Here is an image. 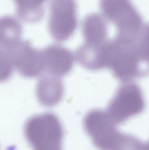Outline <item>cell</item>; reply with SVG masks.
<instances>
[{"instance_id":"6da1fadb","label":"cell","mask_w":149,"mask_h":150,"mask_svg":"<svg viewBox=\"0 0 149 150\" xmlns=\"http://www.w3.org/2000/svg\"><path fill=\"white\" fill-rule=\"evenodd\" d=\"M99 7L103 17L116 27L115 39L125 43L137 40L144 25L131 0H100Z\"/></svg>"},{"instance_id":"7a4b0ae2","label":"cell","mask_w":149,"mask_h":150,"mask_svg":"<svg viewBox=\"0 0 149 150\" xmlns=\"http://www.w3.org/2000/svg\"><path fill=\"white\" fill-rule=\"evenodd\" d=\"M1 68L6 74H12L15 69L24 77L39 76L45 72L42 50L22 40L12 45L1 47Z\"/></svg>"},{"instance_id":"3957f363","label":"cell","mask_w":149,"mask_h":150,"mask_svg":"<svg viewBox=\"0 0 149 150\" xmlns=\"http://www.w3.org/2000/svg\"><path fill=\"white\" fill-rule=\"evenodd\" d=\"M24 133L33 150H62V126L52 113L31 117L25 123Z\"/></svg>"},{"instance_id":"277c9868","label":"cell","mask_w":149,"mask_h":150,"mask_svg":"<svg viewBox=\"0 0 149 150\" xmlns=\"http://www.w3.org/2000/svg\"><path fill=\"white\" fill-rule=\"evenodd\" d=\"M83 125L94 145L99 150H119L127 134L117 128L106 111L94 109L85 115Z\"/></svg>"},{"instance_id":"5b68a950","label":"cell","mask_w":149,"mask_h":150,"mask_svg":"<svg viewBox=\"0 0 149 150\" xmlns=\"http://www.w3.org/2000/svg\"><path fill=\"white\" fill-rule=\"evenodd\" d=\"M145 108L143 93L133 82H123L108 104L106 112L117 125L141 113Z\"/></svg>"},{"instance_id":"8992f818","label":"cell","mask_w":149,"mask_h":150,"mask_svg":"<svg viewBox=\"0 0 149 150\" xmlns=\"http://www.w3.org/2000/svg\"><path fill=\"white\" fill-rule=\"evenodd\" d=\"M48 27L53 39L64 42L71 38L78 25L75 0H50Z\"/></svg>"},{"instance_id":"52a82bcc","label":"cell","mask_w":149,"mask_h":150,"mask_svg":"<svg viewBox=\"0 0 149 150\" xmlns=\"http://www.w3.org/2000/svg\"><path fill=\"white\" fill-rule=\"evenodd\" d=\"M45 72L57 77L68 74L74 62L73 54L62 46L52 45L42 50Z\"/></svg>"},{"instance_id":"ba28073f","label":"cell","mask_w":149,"mask_h":150,"mask_svg":"<svg viewBox=\"0 0 149 150\" xmlns=\"http://www.w3.org/2000/svg\"><path fill=\"white\" fill-rule=\"evenodd\" d=\"M64 87L57 77L50 74L43 76L38 82L36 95L42 105L52 107L57 105L63 98Z\"/></svg>"},{"instance_id":"9c48e42d","label":"cell","mask_w":149,"mask_h":150,"mask_svg":"<svg viewBox=\"0 0 149 150\" xmlns=\"http://www.w3.org/2000/svg\"><path fill=\"white\" fill-rule=\"evenodd\" d=\"M82 31L85 44L89 45L99 46L108 39L106 19L97 13L85 17L82 22Z\"/></svg>"},{"instance_id":"30bf717a","label":"cell","mask_w":149,"mask_h":150,"mask_svg":"<svg viewBox=\"0 0 149 150\" xmlns=\"http://www.w3.org/2000/svg\"><path fill=\"white\" fill-rule=\"evenodd\" d=\"M18 17L29 23L40 21L44 15V4L46 0H13Z\"/></svg>"},{"instance_id":"8fae6325","label":"cell","mask_w":149,"mask_h":150,"mask_svg":"<svg viewBox=\"0 0 149 150\" xmlns=\"http://www.w3.org/2000/svg\"><path fill=\"white\" fill-rule=\"evenodd\" d=\"M22 27L18 20L6 16L1 19V46L13 45L21 40Z\"/></svg>"},{"instance_id":"7c38bea8","label":"cell","mask_w":149,"mask_h":150,"mask_svg":"<svg viewBox=\"0 0 149 150\" xmlns=\"http://www.w3.org/2000/svg\"><path fill=\"white\" fill-rule=\"evenodd\" d=\"M136 43L141 57L149 64V23L143 26Z\"/></svg>"},{"instance_id":"4fadbf2b","label":"cell","mask_w":149,"mask_h":150,"mask_svg":"<svg viewBox=\"0 0 149 150\" xmlns=\"http://www.w3.org/2000/svg\"><path fill=\"white\" fill-rule=\"evenodd\" d=\"M144 144L137 137L127 134L124 143L119 150H144Z\"/></svg>"},{"instance_id":"5bb4252c","label":"cell","mask_w":149,"mask_h":150,"mask_svg":"<svg viewBox=\"0 0 149 150\" xmlns=\"http://www.w3.org/2000/svg\"><path fill=\"white\" fill-rule=\"evenodd\" d=\"M144 150H149V141L148 142L145 143Z\"/></svg>"}]
</instances>
